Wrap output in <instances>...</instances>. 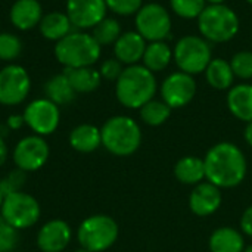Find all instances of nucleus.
Segmentation results:
<instances>
[{
    "instance_id": "7",
    "label": "nucleus",
    "mask_w": 252,
    "mask_h": 252,
    "mask_svg": "<svg viewBox=\"0 0 252 252\" xmlns=\"http://www.w3.org/2000/svg\"><path fill=\"white\" fill-rule=\"evenodd\" d=\"M173 58L179 69L186 74L196 75L205 72L213 59L210 41L199 35H185L177 41Z\"/></svg>"
},
{
    "instance_id": "31",
    "label": "nucleus",
    "mask_w": 252,
    "mask_h": 252,
    "mask_svg": "<svg viewBox=\"0 0 252 252\" xmlns=\"http://www.w3.org/2000/svg\"><path fill=\"white\" fill-rule=\"evenodd\" d=\"M207 0H170L171 10L185 19H193L205 9Z\"/></svg>"
},
{
    "instance_id": "25",
    "label": "nucleus",
    "mask_w": 252,
    "mask_h": 252,
    "mask_svg": "<svg viewBox=\"0 0 252 252\" xmlns=\"http://www.w3.org/2000/svg\"><path fill=\"white\" fill-rule=\"evenodd\" d=\"M205 78L208 84L216 90L232 89L235 74L230 66V62L221 58H213L205 69Z\"/></svg>"
},
{
    "instance_id": "38",
    "label": "nucleus",
    "mask_w": 252,
    "mask_h": 252,
    "mask_svg": "<svg viewBox=\"0 0 252 252\" xmlns=\"http://www.w3.org/2000/svg\"><path fill=\"white\" fill-rule=\"evenodd\" d=\"M22 124H25L22 115H10L7 118V123H6L7 128H10V130H18V128L22 127Z\"/></svg>"
},
{
    "instance_id": "5",
    "label": "nucleus",
    "mask_w": 252,
    "mask_h": 252,
    "mask_svg": "<svg viewBox=\"0 0 252 252\" xmlns=\"http://www.w3.org/2000/svg\"><path fill=\"white\" fill-rule=\"evenodd\" d=\"M241 27L236 12L223 4H208L198 16V28L207 41L226 43L235 38Z\"/></svg>"
},
{
    "instance_id": "21",
    "label": "nucleus",
    "mask_w": 252,
    "mask_h": 252,
    "mask_svg": "<svg viewBox=\"0 0 252 252\" xmlns=\"http://www.w3.org/2000/svg\"><path fill=\"white\" fill-rule=\"evenodd\" d=\"M69 145L74 151L90 154L102 146L100 128L92 124H80L69 133Z\"/></svg>"
},
{
    "instance_id": "27",
    "label": "nucleus",
    "mask_w": 252,
    "mask_h": 252,
    "mask_svg": "<svg viewBox=\"0 0 252 252\" xmlns=\"http://www.w3.org/2000/svg\"><path fill=\"white\" fill-rule=\"evenodd\" d=\"M44 92H46L47 99L52 100L53 103H56L58 106L71 103L77 94L75 90L72 89L68 77L63 72L50 77L44 86Z\"/></svg>"
},
{
    "instance_id": "35",
    "label": "nucleus",
    "mask_w": 252,
    "mask_h": 252,
    "mask_svg": "<svg viewBox=\"0 0 252 252\" xmlns=\"http://www.w3.org/2000/svg\"><path fill=\"white\" fill-rule=\"evenodd\" d=\"M24 180H25V173L22 170L16 168L15 171L9 173L4 179L0 180V190H1V193L6 196L9 193L19 192L21 188L24 186Z\"/></svg>"
},
{
    "instance_id": "18",
    "label": "nucleus",
    "mask_w": 252,
    "mask_h": 252,
    "mask_svg": "<svg viewBox=\"0 0 252 252\" xmlns=\"http://www.w3.org/2000/svg\"><path fill=\"white\" fill-rule=\"evenodd\" d=\"M9 18L16 30L28 31L40 24L43 7L38 0H16L10 7Z\"/></svg>"
},
{
    "instance_id": "12",
    "label": "nucleus",
    "mask_w": 252,
    "mask_h": 252,
    "mask_svg": "<svg viewBox=\"0 0 252 252\" xmlns=\"http://www.w3.org/2000/svg\"><path fill=\"white\" fill-rule=\"evenodd\" d=\"M49 145L43 136H27L21 139L13 149V162L16 168L24 173H31L40 170L49 159Z\"/></svg>"
},
{
    "instance_id": "15",
    "label": "nucleus",
    "mask_w": 252,
    "mask_h": 252,
    "mask_svg": "<svg viewBox=\"0 0 252 252\" xmlns=\"http://www.w3.org/2000/svg\"><path fill=\"white\" fill-rule=\"evenodd\" d=\"M223 202L221 189L210 182H202L193 188L189 195V208L198 217L214 214Z\"/></svg>"
},
{
    "instance_id": "40",
    "label": "nucleus",
    "mask_w": 252,
    "mask_h": 252,
    "mask_svg": "<svg viewBox=\"0 0 252 252\" xmlns=\"http://www.w3.org/2000/svg\"><path fill=\"white\" fill-rule=\"evenodd\" d=\"M244 139L252 148V121L251 123H247V127L244 130Z\"/></svg>"
},
{
    "instance_id": "11",
    "label": "nucleus",
    "mask_w": 252,
    "mask_h": 252,
    "mask_svg": "<svg viewBox=\"0 0 252 252\" xmlns=\"http://www.w3.org/2000/svg\"><path fill=\"white\" fill-rule=\"evenodd\" d=\"M25 124L37 136H49L56 131L61 121V111L56 103L44 99L30 102L22 114Z\"/></svg>"
},
{
    "instance_id": "17",
    "label": "nucleus",
    "mask_w": 252,
    "mask_h": 252,
    "mask_svg": "<svg viewBox=\"0 0 252 252\" xmlns=\"http://www.w3.org/2000/svg\"><path fill=\"white\" fill-rule=\"evenodd\" d=\"M146 46V40L137 31H127L114 43V55L121 63L136 65L142 61Z\"/></svg>"
},
{
    "instance_id": "4",
    "label": "nucleus",
    "mask_w": 252,
    "mask_h": 252,
    "mask_svg": "<svg viewBox=\"0 0 252 252\" xmlns=\"http://www.w3.org/2000/svg\"><path fill=\"white\" fill-rule=\"evenodd\" d=\"M102 146L117 157L134 154L142 143V130L139 124L126 115H115L106 120L100 128Z\"/></svg>"
},
{
    "instance_id": "42",
    "label": "nucleus",
    "mask_w": 252,
    "mask_h": 252,
    "mask_svg": "<svg viewBox=\"0 0 252 252\" xmlns=\"http://www.w3.org/2000/svg\"><path fill=\"white\" fill-rule=\"evenodd\" d=\"M3 199H4V195H3L1 190H0V210H1V205H3Z\"/></svg>"
},
{
    "instance_id": "36",
    "label": "nucleus",
    "mask_w": 252,
    "mask_h": 252,
    "mask_svg": "<svg viewBox=\"0 0 252 252\" xmlns=\"http://www.w3.org/2000/svg\"><path fill=\"white\" fill-rule=\"evenodd\" d=\"M123 69H124L123 63L117 58H111V59H106V61L102 62V65L99 68V72H100L102 78L109 80V81H117L118 77L121 75Z\"/></svg>"
},
{
    "instance_id": "30",
    "label": "nucleus",
    "mask_w": 252,
    "mask_h": 252,
    "mask_svg": "<svg viewBox=\"0 0 252 252\" xmlns=\"http://www.w3.org/2000/svg\"><path fill=\"white\" fill-rule=\"evenodd\" d=\"M22 53V41L10 32H0V61L12 62Z\"/></svg>"
},
{
    "instance_id": "20",
    "label": "nucleus",
    "mask_w": 252,
    "mask_h": 252,
    "mask_svg": "<svg viewBox=\"0 0 252 252\" xmlns=\"http://www.w3.org/2000/svg\"><path fill=\"white\" fill-rule=\"evenodd\" d=\"M208 247L211 252H244V235L233 227H219L210 236Z\"/></svg>"
},
{
    "instance_id": "29",
    "label": "nucleus",
    "mask_w": 252,
    "mask_h": 252,
    "mask_svg": "<svg viewBox=\"0 0 252 252\" xmlns=\"http://www.w3.org/2000/svg\"><path fill=\"white\" fill-rule=\"evenodd\" d=\"M121 25L115 18H105L102 19L94 28L92 35L100 46L114 44L121 35Z\"/></svg>"
},
{
    "instance_id": "45",
    "label": "nucleus",
    "mask_w": 252,
    "mask_h": 252,
    "mask_svg": "<svg viewBox=\"0 0 252 252\" xmlns=\"http://www.w3.org/2000/svg\"><path fill=\"white\" fill-rule=\"evenodd\" d=\"M247 1H248V3H250V4L252 6V0H247Z\"/></svg>"
},
{
    "instance_id": "1",
    "label": "nucleus",
    "mask_w": 252,
    "mask_h": 252,
    "mask_svg": "<svg viewBox=\"0 0 252 252\" xmlns=\"http://www.w3.org/2000/svg\"><path fill=\"white\" fill-rule=\"evenodd\" d=\"M205 179L220 189L239 186L248 171V164L239 146L230 142L216 143L208 149L204 158Z\"/></svg>"
},
{
    "instance_id": "39",
    "label": "nucleus",
    "mask_w": 252,
    "mask_h": 252,
    "mask_svg": "<svg viewBox=\"0 0 252 252\" xmlns=\"http://www.w3.org/2000/svg\"><path fill=\"white\" fill-rule=\"evenodd\" d=\"M7 154H9V151H7V145H6L4 139L0 136V167L6 162V159H7Z\"/></svg>"
},
{
    "instance_id": "2",
    "label": "nucleus",
    "mask_w": 252,
    "mask_h": 252,
    "mask_svg": "<svg viewBox=\"0 0 252 252\" xmlns=\"http://www.w3.org/2000/svg\"><path fill=\"white\" fill-rule=\"evenodd\" d=\"M157 93V78L143 65H128L123 69L115 84L118 102L128 109H140L154 99Z\"/></svg>"
},
{
    "instance_id": "6",
    "label": "nucleus",
    "mask_w": 252,
    "mask_h": 252,
    "mask_svg": "<svg viewBox=\"0 0 252 252\" xmlns=\"http://www.w3.org/2000/svg\"><path fill=\"white\" fill-rule=\"evenodd\" d=\"M117 221L105 214L87 217L77 230V239L81 248L90 252H103L109 250L118 239Z\"/></svg>"
},
{
    "instance_id": "33",
    "label": "nucleus",
    "mask_w": 252,
    "mask_h": 252,
    "mask_svg": "<svg viewBox=\"0 0 252 252\" xmlns=\"http://www.w3.org/2000/svg\"><path fill=\"white\" fill-rule=\"evenodd\" d=\"M19 241L18 229L10 226L1 216H0V252H12Z\"/></svg>"
},
{
    "instance_id": "16",
    "label": "nucleus",
    "mask_w": 252,
    "mask_h": 252,
    "mask_svg": "<svg viewBox=\"0 0 252 252\" xmlns=\"http://www.w3.org/2000/svg\"><path fill=\"white\" fill-rule=\"evenodd\" d=\"M71 241V227L63 220H50L37 233V247L41 252H62Z\"/></svg>"
},
{
    "instance_id": "28",
    "label": "nucleus",
    "mask_w": 252,
    "mask_h": 252,
    "mask_svg": "<svg viewBox=\"0 0 252 252\" xmlns=\"http://www.w3.org/2000/svg\"><path fill=\"white\" fill-rule=\"evenodd\" d=\"M139 111H140L142 121L151 127H158L164 124L171 114V108L164 100H157V99L149 100Z\"/></svg>"
},
{
    "instance_id": "23",
    "label": "nucleus",
    "mask_w": 252,
    "mask_h": 252,
    "mask_svg": "<svg viewBox=\"0 0 252 252\" xmlns=\"http://www.w3.org/2000/svg\"><path fill=\"white\" fill-rule=\"evenodd\" d=\"M63 74L68 77L72 89L75 93H92L94 92L100 83L102 75L97 69L93 66H84V68H65Z\"/></svg>"
},
{
    "instance_id": "13",
    "label": "nucleus",
    "mask_w": 252,
    "mask_h": 252,
    "mask_svg": "<svg viewBox=\"0 0 252 252\" xmlns=\"http://www.w3.org/2000/svg\"><path fill=\"white\" fill-rule=\"evenodd\" d=\"M196 93V81L193 75L183 71L170 74L161 84L162 100L171 108H183L192 102Z\"/></svg>"
},
{
    "instance_id": "9",
    "label": "nucleus",
    "mask_w": 252,
    "mask_h": 252,
    "mask_svg": "<svg viewBox=\"0 0 252 252\" xmlns=\"http://www.w3.org/2000/svg\"><path fill=\"white\" fill-rule=\"evenodd\" d=\"M136 31L146 41H164L171 31V16L168 10L158 3L143 4L136 13Z\"/></svg>"
},
{
    "instance_id": "32",
    "label": "nucleus",
    "mask_w": 252,
    "mask_h": 252,
    "mask_svg": "<svg viewBox=\"0 0 252 252\" xmlns=\"http://www.w3.org/2000/svg\"><path fill=\"white\" fill-rule=\"evenodd\" d=\"M230 66L233 69L235 77H239L242 80L252 78V52L242 50L235 53L230 61Z\"/></svg>"
},
{
    "instance_id": "37",
    "label": "nucleus",
    "mask_w": 252,
    "mask_h": 252,
    "mask_svg": "<svg viewBox=\"0 0 252 252\" xmlns=\"http://www.w3.org/2000/svg\"><path fill=\"white\" fill-rule=\"evenodd\" d=\"M239 224H241L242 233H245L247 236L252 238V205H250V207L244 211Z\"/></svg>"
},
{
    "instance_id": "34",
    "label": "nucleus",
    "mask_w": 252,
    "mask_h": 252,
    "mask_svg": "<svg viewBox=\"0 0 252 252\" xmlns=\"http://www.w3.org/2000/svg\"><path fill=\"white\" fill-rule=\"evenodd\" d=\"M105 3L109 10L121 16L136 15L139 9L143 6V0H105Z\"/></svg>"
},
{
    "instance_id": "3",
    "label": "nucleus",
    "mask_w": 252,
    "mask_h": 252,
    "mask_svg": "<svg viewBox=\"0 0 252 252\" xmlns=\"http://www.w3.org/2000/svg\"><path fill=\"white\" fill-rule=\"evenodd\" d=\"M102 53V46L89 32L72 31L55 44V56L65 68L93 66Z\"/></svg>"
},
{
    "instance_id": "44",
    "label": "nucleus",
    "mask_w": 252,
    "mask_h": 252,
    "mask_svg": "<svg viewBox=\"0 0 252 252\" xmlns=\"http://www.w3.org/2000/svg\"><path fill=\"white\" fill-rule=\"evenodd\" d=\"M75 252H90V251H87V250H84V248H80V250H77Z\"/></svg>"
},
{
    "instance_id": "41",
    "label": "nucleus",
    "mask_w": 252,
    "mask_h": 252,
    "mask_svg": "<svg viewBox=\"0 0 252 252\" xmlns=\"http://www.w3.org/2000/svg\"><path fill=\"white\" fill-rule=\"evenodd\" d=\"M207 1H208L210 4H223L226 0H207Z\"/></svg>"
},
{
    "instance_id": "43",
    "label": "nucleus",
    "mask_w": 252,
    "mask_h": 252,
    "mask_svg": "<svg viewBox=\"0 0 252 252\" xmlns=\"http://www.w3.org/2000/svg\"><path fill=\"white\" fill-rule=\"evenodd\" d=\"M244 252H252V245H250V247H247V248L244 250Z\"/></svg>"
},
{
    "instance_id": "8",
    "label": "nucleus",
    "mask_w": 252,
    "mask_h": 252,
    "mask_svg": "<svg viewBox=\"0 0 252 252\" xmlns=\"http://www.w3.org/2000/svg\"><path fill=\"white\" fill-rule=\"evenodd\" d=\"M41 210L37 199L22 190L4 196L0 216L15 229L24 230L34 226L40 219Z\"/></svg>"
},
{
    "instance_id": "24",
    "label": "nucleus",
    "mask_w": 252,
    "mask_h": 252,
    "mask_svg": "<svg viewBox=\"0 0 252 252\" xmlns=\"http://www.w3.org/2000/svg\"><path fill=\"white\" fill-rule=\"evenodd\" d=\"M174 176L183 185H199L205 179L204 158L199 157H185L179 159L174 165Z\"/></svg>"
},
{
    "instance_id": "26",
    "label": "nucleus",
    "mask_w": 252,
    "mask_h": 252,
    "mask_svg": "<svg viewBox=\"0 0 252 252\" xmlns=\"http://www.w3.org/2000/svg\"><path fill=\"white\" fill-rule=\"evenodd\" d=\"M173 59V50L165 41H151L143 53V66L152 72L164 71Z\"/></svg>"
},
{
    "instance_id": "14",
    "label": "nucleus",
    "mask_w": 252,
    "mask_h": 252,
    "mask_svg": "<svg viewBox=\"0 0 252 252\" xmlns=\"http://www.w3.org/2000/svg\"><path fill=\"white\" fill-rule=\"evenodd\" d=\"M105 0H66V15L72 27L80 30L94 28L106 18Z\"/></svg>"
},
{
    "instance_id": "10",
    "label": "nucleus",
    "mask_w": 252,
    "mask_h": 252,
    "mask_svg": "<svg viewBox=\"0 0 252 252\" xmlns=\"http://www.w3.org/2000/svg\"><path fill=\"white\" fill-rule=\"evenodd\" d=\"M31 90V78L21 65L10 63L0 69V103L15 106L22 103Z\"/></svg>"
},
{
    "instance_id": "22",
    "label": "nucleus",
    "mask_w": 252,
    "mask_h": 252,
    "mask_svg": "<svg viewBox=\"0 0 252 252\" xmlns=\"http://www.w3.org/2000/svg\"><path fill=\"white\" fill-rule=\"evenodd\" d=\"M38 30L41 35L50 41H59L63 37H66L69 32H72V24L66 13L63 12H49L43 15Z\"/></svg>"
},
{
    "instance_id": "19",
    "label": "nucleus",
    "mask_w": 252,
    "mask_h": 252,
    "mask_svg": "<svg viewBox=\"0 0 252 252\" xmlns=\"http://www.w3.org/2000/svg\"><path fill=\"white\" fill-rule=\"evenodd\" d=\"M227 108L232 115L244 123L252 121V84L233 86L227 93Z\"/></svg>"
}]
</instances>
